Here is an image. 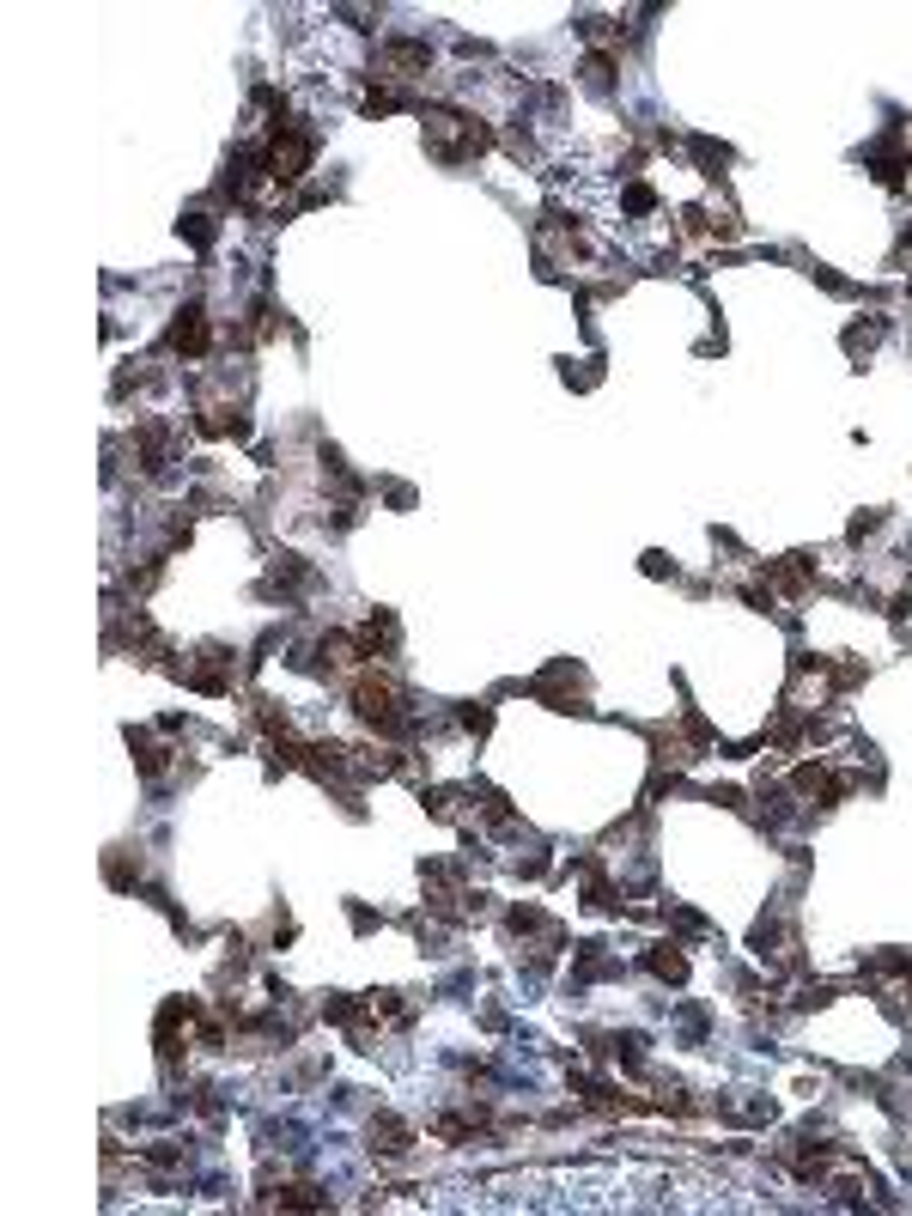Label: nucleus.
<instances>
[{
    "label": "nucleus",
    "instance_id": "obj_1",
    "mask_svg": "<svg viewBox=\"0 0 912 1216\" xmlns=\"http://www.w3.org/2000/svg\"><path fill=\"white\" fill-rule=\"evenodd\" d=\"M353 706H359V718L371 724V730H408V712H402V694L390 688L384 675H359V688H353Z\"/></svg>",
    "mask_w": 912,
    "mask_h": 1216
},
{
    "label": "nucleus",
    "instance_id": "obj_2",
    "mask_svg": "<svg viewBox=\"0 0 912 1216\" xmlns=\"http://www.w3.org/2000/svg\"><path fill=\"white\" fill-rule=\"evenodd\" d=\"M487 134L475 128V122H463V116H450V110H438V116H426V146L432 152H444V159H456V152H475Z\"/></svg>",
    "mask_w": 912,
    "mask_h": 1216
},
{
    "label": "nucleus",
    "instance_id": "obj_3",
    "mask_svg": "<svg viewBox=\"0 0 912 1216\" xmlns=\"http://www.w3.org/2000/svg\"><path fill=\"white\" fill-rule=\"evenodd\" d=\"M304 171H311V140L292 134V128H280L274 146H268V177H274V183H298Z\"/></svg>",
    "mask_w": 912,
    "mask_h": 1216
},
{
    "label": "nucleus",
    "instance_id": "obj_4",
    "mask_svg": "<svg viewBox=\"0 0 912 1216\" xmlns=\"http://www.w3.org/2000/svg\"><path fill=\"white\" fill-rule=\"evenodd\" d=\"M171 347H177V353H201V347H207V317L195 311V304L171 323Z\"/></svg>",
    "mask_w": 912,
    "mask_h": 1216
},
{
    "label": "nucleus",
    "instance_id": "obj_5",
    "mask_svg": "<svg viewBox=\"0 0 912 1216\" xmlns=\"http://www.w3.org/2000/svg\"><path fill=\"white\" fill-rule=\"evenodd\" d=\"M371 1150H384V1156H402V1150H408V1125L384 1113V1119L371 1125Z\"/></svg>",
    "mask_w": 912,
    "mask_h": 1216
},
{
    "label": "nucleus",
    "instance_id": "obj_6",
    "mask_svg": "<svg viewBox=\"0 0 912 1216\" xmlns=\"http://www.w3.org/2000/svg\"><path fill=\"white\" fill-rule=\"evenodd\" d=\"M651 973H657V979H688V961L675 955V943H663V949L651 955Z\"/></svg>",
    "mask_w": 912,
    "mask_h": 1216
}]
</instances>
